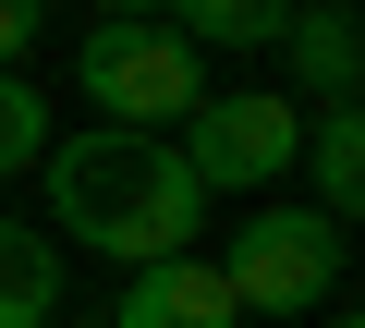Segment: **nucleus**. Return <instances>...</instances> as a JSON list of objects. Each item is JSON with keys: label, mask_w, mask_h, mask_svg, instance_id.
Here are the masks:
<instances>
[{"label": "nucleus", "mask_w": 365, "mask_h": 328, "mask_svg": "<svg viewBox=\"0 0 365 328\" xmlns=\"http://www.w3.org/2000/svg\"><path fill=\"white\" fill-rule=\"evenodd\" d=\"M37 171H49V231L86 243V255H110V268L182 255V243H195V219H207V183L182 171L170 134H122V122H98V134L49 146Z\"/></svg>", "instance_id": "1"}, {"label": "nucleus", "mask_w": 365, "mask_h": 328, "mask_svg": "<svg viewBox=\"0 0 365 328\" xmlns=\"http://www.w3.org/2000/svg\"><path fill=\"white\" fill-rule=\"evenodd\" d=\"M73 73H86V97H98V122H122V134H170L182 110L207 97V73H195V37H170L158 13H98Z\"/></svg>", "instance_id": "2"}, {"label": "nucleus", "mask_w": 365, "mask_h": 328, "mask_svg": "<svg viewBox=\"0 0 365 328\" xmlns=\"http://www.w3.org/2000/svg\"><path fill=\"white\" fill-rule=\"evenodd\" d=\"M220 280H232L244 316H317L329 292H353V243H341L329 207H256V219L232 231Z\"/></svg>", "instance_id": "3"}, {"label": "nucleus", "mask_w": 365, "mask_h": 328, "mask_svg": "<svg viewBox=\"0 0 365 328\" xmlns=\"http://www.w3.org/2000/svg\"><path fill=\"white\" fill-rule=\"evenodd\" d=\"M292 146H304V97H280V85H232V97L207 85L182 110V171L207 195H280Z\"/></svg>", "instance_id": "4"}, {"label": "nucleus", "mask_w": 365, "mask_h": 328, "mask_svg": "<svg viewBox=\"0 0 365 328\" xmlns=\"http://www.w3.org/2000/svg\"><path fill=\"white\" fill-rule=\"evenodd\" d=\"M110 328H244V304H232V280H220V255H146L134 268V292H122V316Z\"/></svg>", "instance_id": "5"}, {"label": "nucleus", "mask_w": 365, "mask_h": 328, "mask_svg": "<svg viewBox=\"0 0 365 328\" xmlns=\"http://www.w3.org/2000/svg\"><path fill=\"white\" fill-rule=\"evenodd\" d=\"M280 49H292L304 97H365V25H353V0H292Z\"/></svg>", "instance_id": "6"}, {"label": "nucleus", "mask_w": 365, "mask_h": 328, "mask_svg": "<svg viewBox=\"0 0 365 328\" xmlns=\"http://www.w3.org/2000/svg\"><path fill=\"white\" fill-rule=\"evenodd\" d=\"M292 171L317 183L329 219L365 207V97H317V122H304V146H292Z\"/></svg>", "instance_id": "7"}, {"label": "nucleus", "mask_w": 365, "mask_h": 328, "mask_svg": "<svg viewBox=\"0 0 365 328\" xmlns=\"http://www.w3.org/2000/svg\"><path fill=\"white\" fill-rule=\"evenodd\" d=\"M61 316V243L37 219H0V328H49Z\"/></svg>", "instance_id": "8"}, {"label": "nucleus", "mask_w": 365, "mask_h": 328, "mask_svg": "<svg viewBox=\"0 0 365 328\" xmlns=\"http://www.w3.org/2000/svg\"><path fill=\"white\" fill-rule=\"evenodd\" d=\"M158 25L195 37V49H280L292 0H158Z\"/></svg>", "instance_id": "9"}, {"label": "nucleus", "mask_w": 365, "mask_h": 328, "mask_svg": "<svg viewBox=\"0 0 365 328\" xmlns=\"http://www.w3.org/2000/svg\"><path fill=\"white\" fill-rule=\"evenodd\" d=\"M37 158H49V97H37L25 73H0V183L37 171Z\"/></svg>", "instance_id": "10"}, {"label": "nucleus", "mask_w": 365, "mask_h": 328, "mask_svg": "<svg viewBox=\"0 0 365 328\" xmlns=\"http://www.w3.org/2000/svg\"><path fill=\"white\" fill-rule=\"evenodd\" d=\"M37 25H49V0H0V73L37 49Z\"/></svg>", "instance_id": "11"}, {"label": "nucleus", "mask_w": 365, "mask_h": 328, "mask_svg": "<svg viewBox=\"0 0 365 328\" xmlns=\"http://www.w3.org/2000/svg\"><path fill=\"white\" fill-rule=\"evenodd\" d=\"M317 316H329V328H365V316H353V292H329V304H317Z\"/></svg>", "instance_id": "12"}, {"label": "nucleus", "mask_w": 365, "mask_h": 328, "mask_svg": "<svg viewBox=\"0 0 365 328\" xmlns=\"http://www.w3.org/2000/svg\"><path fill=\"white\" fill-rule=\"evenodd\" d=\"M98 13H158V0H98Z\"/></svg>", "instance_id": "13"}]
</instances>
